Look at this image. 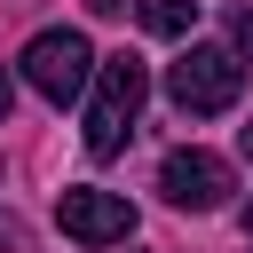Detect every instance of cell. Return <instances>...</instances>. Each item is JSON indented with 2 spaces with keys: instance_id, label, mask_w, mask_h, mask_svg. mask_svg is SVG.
Listing matches in <instances>:
<instances>
[{
  "instance_id": "1",
  "label": "cell",
  "mask_w": 253,
  "mask_h": 253,
  "mask_svg": "<svg viewBox=\"0 0 253 253\" xmlns=\"http://www.w3.org/2000/svg\"><path fill=\"white\" fill-rule=\"evenodd\" d=\"M142 95H150V63L142 55H103L95 63V95H87V158H119L134 142V119H142Z\"/></svg>"
},
{
  "instance_id": "2",
  "label": "cell",
  "mask_w": 253,
  "mask_h": 253,
  "mask_svg": "<svg viewBox=\"0 0 253 253\" xmlns=\"http://www.w3.org/2000/svg\"><path fill=\"white\" fill-rule=\"evenodd\" d=\"M166 95H174V111H190V119H213V111H229L237 95H245V63H237V47H182L174 55V71H166Z\"/></svg>"
},
{
  "instance_id": "3",
  "label": "cell",
  "mask_w": 253,
  "mask_h": 253,
  "mask_svg": "<svg viewBox=\"0 0 253 253\" xmlns=\"http://www.w3.org/2000/svg\"><path fill=\"white\" fill-rule=\"evenodd\" d=\"M24 79H32V95H47L55 111L79 103V95L95 87V47H87V32H71V24L40 32V40L24 47Z\"/></svg>"
},
{
  "instance_id": "4",
  "label": "cell",
  "mask_w": 253,
  "mask_h": 253,
  "mask_svg": "<svg viewBox=\"0 0 253 253\" xmlns=\"http://www.w3.org/2000/svg\"><path fill=\"white\" fill-rule=\"evenodd\" d=\"M229 190H237V174L221 150H166V166H158V198L182 213H213V206H229Z\"/></svg>"
},
{
  "instance_id": "5",
  "label": "cell",
  "mask_w": 253,
  "mask_h": 253,
  "mask_svg": "<svg viewBox=\"0 0 253 253\" xmlns=\"http://www.w3.org/2000/svg\"><path fill=\"white\" fill-rule=\"evenodd\" d=\"M55 221H63V237H79V245H119V237H134V206H126L119 190H63V198H55Z\"/></svg>"
},
{
  "instance_id": "6",
  "label": "cell",
  "mask_w": 253,
  "mask_h": 253,
  "mask_svg": "<svg viewBox=\"0 0 253 253\" xmlns=\"http://www.w3.org/2000/svg\"><path fill=\"white\" fill-rule=\"evenodd\" d=\"M134 16H142V32H158V40H190V32H198V0H134Z\"/></svg>"
},
{
  "instance_id": "7",
  "label": "cell",
  "mask_w": 253,
  "mask_h": 253,
  "mask_svg": "<svg viewBox=\"0 0 253 253\" xmlns=\"http://www.w3.org/2000/svg\"><path fill=\"white\" fill-rule=\"evenodd\" d=\"M229 40H237V63H253V8L229 16Z\"/></svg>"
},
{
  "instance_id": "8",
  "label": "cell",
  "mask_w": 253,
  "mask_h": 253,
  "mask_svg": "<svg viewBox=\"0 0 253 253\" xmlns=\"http://www.w3.org/2000/svg\"><path fill=\"white\" fill-rule=\"evenodd\" d=\"M16 111V79H8V63H0V119Z\"/></svg>"
},
{
  "instance_id": "9",
  "label": "cell",
  "mask_w": 253,
  "mask_h": 253,
  "mask_svg": "<svg viewBox=\"0 0 253 253\" xmlns=\"http://www.w3.org/2000/svg\"><path fill=\"white\" fill-rule=\"evenodd\" d=\"M87 8H95V16H126V0H87Z\"/></svg>"
},
{
  "instance_id": "10",
  "label": "cell",
  "mask_w": 253,
  "mask_h": 253,
  "mask_svg": "<svg viewBox=\"0 0 253 253\" xmlns=\"http://www.w3.org/2000/svg\"><path fill=\"white\" fill-rule=\"evenodd\" d=\"M237 221H245V253H253V198H245V206H237Z\"/></svg>"
},
{
  "instance_id": "11",
  "label": "cell",
  "mask_w": 253,
  "mask_h": 253,
  "mask_svg": "<svg viewBox=\"0 0 253 253\" xmlns=\"http://www.w3.org/2000/svg\"><path fill=\"white\" fill-rule=\"evenodd\" d=\"M245 150H253V126H245Z\"/></svg>"
}]
</instances>
